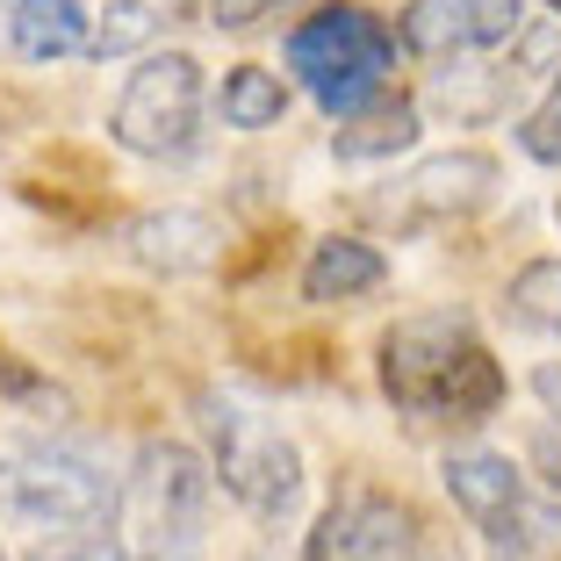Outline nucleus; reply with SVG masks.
Listing matches in <instances>:
<instances>
[{
  "instance_id": "f257e3e1",
  "label": "nucleus",
  "mask_w": 561,
  "mask_h": 561,
  "mask_svg": "<svg viewBox=\"0 0 561 561\" xmlns=\"http://www.w3.org/2000/svg\"><path fill=\"white\" fill-rule=\"evenodd\" d=\"M375 381L397 417L417 425H482L504 403V367L468 310H411L375 339Z\"/></svg>"
},
{
  "instance_id": "f03ea898",
  "label": "nucleus",
  "mask_w": 561,
  "mask_h": 561,
  "mask_svg": "<svg viewBox=\"0 0 561 561\" xmlns=\"http://www.w3.org/2000/svg\"><path fill=\"white\" fill-rule=\"evenodd\" d=\"M0 518L36 540H72V533L116 526L123 482L72 439L50 432H0Z\"/></svg>"
},
{
  "instance_id": "7ed1b4c3",
  "label": "nucleus",
  "mask_w": 561,
  "mask_h": 561,
  "mask_svg": "<svg viewBox=\"0 0 561 561\" xmlns=\"http://www.w3.org/2000/svg\"><path fill=\"white\" fill-rule=\"evenodd\" d=\"M397 50H403L397 22H381L375 8H360V0H331V8H317V15H302L296 30H288L280 58H288L296 87L331 123H346V116H360L367 101L389 94Z\"/></svg>"
},
{
  "instance_id": "20e7f679",
  "label": "nucleus",
  "mask_w": 561,
  "mask_h": 561,
  "mask_svg": "<svg viewBox=\"0 0 561 561\" xmlns=\"http://www.w3.org/2000/svg\"><path fill=\"white\" fill-rule=\"evenodd\" d=\"M195 425H202V446H209L216 490L231 496L238 512L280 526V518L302 504V446L288 439L274 417H260V411H245V403L202 389L195 397Z\"/></svg>"
},
{
  "instance_id": "39448f33",
  "label": "nucleus",
  "mask_w": 561,
  "mask_h": 561,
  "mask_svg": "<svg viewBox=\"0 0 561 561\" xmlns=\"http://www.w3.org/2000/svg\"><path fill=\"white\" fill-rule=\"evenodd\" d=\"M202 116H209V80L187 50H151L145 66L123 80L116 108H108V137L130 159H187L202 145Z\"/></svg>"
},
{
  "instance_id": "423d86ee",
  "label": "nucleus",
  "mask_w": 561,
  "mask_h": 561,
  "mask_svg": "<svg viewBox=\"0 0 561 561\" xmlns=\"http://www.w3.org/2000/svg\"><path fill=\"white\" fill-rule=\"evenodd\" d=\"M496 195H504V159L476 151V145H454V151L417 159L411 173H397L381 195H367V216L403 231V238H417V231H454V224L482 216Z\"/></svg>"
},
{
  "instance_id": "0eeeda50",
  "label": "nucleus",
  "mask_w": 561,
  "mask_h": 561,
  "mask_svg": "<svg viewBox=\"0 0 561 561\" xmlns=\"http://www.w3.org/2000/svg\"><path fill=\"white\" fill-rule=\"evenodd\" d=\"M439 482H446V496H454V512H461L504 561H526L533 547L547 540L554 504H561V496L540 504V496H533V476L512 461V454H496V446H461V454H446Z\"/></svg>"
},
{
  "instance_id": "6e6552de",
  "label": "nucleus",
  "mask_w": 561,
  "mask_h": 561,
  "mask_svg": "<svg viewBox=\"0 0 561 561\" xmlns=\"http://www.w3.org/2000/svg\"><path fill=\"white\" fill-rule=\"evenodd\" d=\"M209 504H216L209 454H195L187 439H145L137 446V461H130L137 540L130 547H202Z\"/></svg>"
},
{
  "instance_id": "1a4fd4ad",
  "label": "nucleus",
  "mask_w": 561,
  "mask_h": 561,
  "mask_svg": "<svg viewBox=\"0 0 561 561\" xmlns=\"http://www.w3.org/2000/svg\"><path fill=\"white\" fill-rule=\"evenodd\" d=\"M417 540V512L403 504L397 490H339L317 512V526L302 533V561H389Z\"/></svg>"
},
{
  "instance_id": "9d476101",
  "label": "nucleus",
  "mask_w": 561,
  "mask_h": 561,
  "mask_svg": "<svg viewBox=\"0 0 561 561\" xmlns=\"http://www.w3.org/2000/svg\"><path fill=\"white\" fill-rule=\"evenodd\" d=\"M526 0H403L397 8V44L411 58H482V50L518 44Z\"/></svg>"
},
{
  "instance_id": "9b49d317",
  "label": "nucleus",
  "mask_w": 561,
  "mask_h": 561,
  "mask_svg": "<svg viewBox=\"0 0 561 561\" xmlns=\"http://www.w3.org/2000/svg\"><path fill=\"white\" fill-rule=\"evenodd\" d=\"M123 252L151 274H209L224 260V224L202 209H145L123 224Z\"/></svg>"
},
{
  "instance_id": "f8f14e48",
  "label": "nucleus",
  "mask_w": 561,
  "mask_h": 561,
  "mask_svg": "<svg viewBox=\"0 0 561 561\" xmlns=\"http://www.w3.org/2000/svg\"><path fill=\"white\" fill-rule=\"evenodd\" d=\"M417 137H425V101L381 94V101H367L360 116L331 123V159L339 165H381V159L417 151Z\"/></svg>"
},
{
  "instance_id": "ddd939ff",
  "label": "nucleus",
  "mask_w": 561,
  "mask_h": 561,
  "mask_svg": "<svg viewBox=\"0 0 561 561\" xmlns=\"http://www.w3.org/2000/svg\"><path fill=\"white\" fill-rule=\"evenodd\" d=\"M8 44L22 66H58L94 44V8L87 0H15L8 8Z\"/></svg>"
},
{
  "instance_id": "4468645a",
  "label": "nucleus",
  "mask_w": 561,
  "mask_h": 561,
  "mask_svg": "<svg viewBox=\"0 0 561 561\" xmlns=\"http://www.w3.org/2000/svg\"><path fill=\"white\" fill-rule=\"evenodd\" d=\"M381 280H389V260H381L367 238H346V231H331L310 245V260H302V302H360L375 296Z\"/></svg>"
},
{
  "instance_id": "2eb2a0df",
  "label": "nucleus",
  "mask_w": 561,
  "mask_h": 561,
  "mask_svg": "<svg viewBox=\"0 0 561 561\" xmlns=\"http://www.w3.org/2000/svg\"><path fill=\"white\" fill-rule=\"evenodd\" d=\"M446 72H432V94H425V116L439 108V116L454 123H490L504 101H512L518 72L512 66H468V58H439Z\"/></svg>"
},
{
  "instance_id": "dca6fc26",
  "label": "nucleus",
  "mask_w": 561,
  "mask_h": 561,
  "mask_svg": "<svg viewBox=\"0 0 561 561\" xmlns=\"http://www.w3.org/2000/svg\"><path fill=\"white\" fill-rule=\"evenodd\" d=\"M216 116H224V130H280L288 123V80L266 66H231L224 72V87H216Z\"/></svg>"
},
{
  "instance_id": "f3484780",
  "label": "nucleus",
  "mask_w": 561,
  "mask_h": 561,
  "mask_svg": "<svg viewBox=\"0 0 561 561\" xmlns=\"http://www.w3.org/2000/svg\"><path fill=\"white\" fill-rule=\"evenodd\" d=\"M504 302H512V317L526 331L561 339V260H526L512 274V288H504Z\"/></svg>"
},
{
  "instance_id": "a211bd4d",
  "label": "nucleus",
  "mask_w": 561,
  "mask_h": 561,
  "mask_svg": "<svg viewBox=\"0 0 561 561\" xmlns=\"http://www.w3.org/2000/svg\"><path fill=\"white\" fill-rule=\"evenodd\" d=\"M159 8H151V0H108V8H101L94 15V44H87V58H101V66H108V58H130V50H145L151 36H159Z\"/></svg>"
},
{
  "instance_id": "6ab92c4d",
  "label": "nucleus",
  "mask_w": 561,
  "mask_h": 561,
  "mask_svg": "<svg viewBox=\"0 0 561 561\" xmlns=\"http://www.w3.org/2000/svg\"><path fill=\"white\" fill-rule=\"evenodd\" d=\"M0 397H8V403H22V411H50V425H66V417H72L66 389H58V381H44L30 360H15L8 346H0Z\"/></svg>"
},
{
  "instance_id": "aec40b11",
  "label": "nucleus",
  "mask_w": 561,
  "mask_h": 561,
  "mask_svg": "<svg viewBox=\"0 0 561 561\" xmlns=\"http://www.w3.org/2000/svg\"><path fill=\"white\" fill-rule=\"evenodd\" d=\"M518 145H526V159L561 165V72L547 80V94L526 108V123H518Z\"/></svg>"
},
{
  "instance_id": "412c9836",
  "label": "nucleus",
  "mask_w": 561,
  "mask_h": 561,
  "mask_svg": "<svg viewBox=\"0 0 561 561\" xmlns=\"http://www.w3.org/2000/svg\"><path fill=\"white\" fill-rule=\"evenodd\" d=\"M36 561H130V533L94 526V533H72V540H44Z\"/></svg>"
},
{
  "instance_id": "4be33fe9",
  "label": "nucleus",
  "mask_w": 561,
  "mask_h": 561,
  "mask_svg": "<svg viewBox=\"0 0 561 561\" xmlns=\"http://www.w3.org/2000/svg\"><path fill=\"white\" fill-rule=\"evenodd\" d=\"M526 476L540 482L547 496H561V417H540L526 432Z\"/></svg>"
},
{
  "instance_id": "5701e85b",
  "label": "nucleus",
  "mask_w": 561,
  "mask_h": 561,
  "mask_svg": "<svg viewBox=\"0 0 561 561\" xmlns=\"http://www.w3.org/2000/svg\"><path fill=\"white\" fill-rule=\"evenodd\" d=\"M302 0H209V22L216 30H260V22H274V15H296Z\"/></svg>"
},
{
  "instance_id": "b1692460",
  "label": "nucleus",
  "mask_w": 561,
  "mask_h": 561,
  "mask_svg": "<svg viewBox=\"0 0 561 561\" xmlns=\"http://www.w3.org/2000/svg\"><path fill=\"white\" fill-rule=\"evenodd\" d=\"M526 389L540 397V411H547V417H561V360H540V367L526 375Z\"/></svg>"
},
{
  "instance_id": "393cba45",
  "label": "nucleus",
  "mask_w": 561,
  "mask_h": 561,
  "mask_svg": "<svg viewBox=\"0 0 561 561\" xmlns=\"http://www.w3.org/2000/svg\"><path fill=\"white\" fill-rule=\"evenodd\" d=\"M389 561H461V554H454V547H446V540H432V533L417 526V540L403 547V554H389Z\"/></svg>"
},
{
  "instance_id": "a878e982",
  "label": "nucleus",
  "mask_w": 561,
  "mask_h": 561,
  "mask_svg": "<svg viewBox=\"0 0 561 561\" xmlns=\"http://www.w3.org/2000/svg\"><path fill=\"white\" fill-rule=\"evenodd\" d=\"M8 8H15V0H0V36H8Z\"/></svg>"
},
{
  "instance_id": "bb28decb",
  "label": "nucleus",
  "mask_w": 561,
  "mask_h": 561,
  "mask_svg": "<svg viewBox=\"0 0 561 561\" xmlns=\"http://www.w3.org/2000/svg\"><path fill=\"white\" fill-rule=\"evenodd\" d=\"M547 15H554V22H561V0H547Z\"/></svg>"
},
{
  "instance_id": "cd10ccee",
  "label": "nucleus",
  "mask_w": 561,
  "mask_h": 561,
  "mask_svg": "<svg viewBox=\"0 0 561 561\" xmlns=\"http://www.w3.org/2000/svg\"><path fill=\"white\" fill-rule=\"evenodd\" d=\"M554 224H561V202H554Z\"/></svg>"
},
{
  "instance_id": "c85d7f7f",
  "label": "nucleus",
  "mask_w": 561,
  "mask_h": 561,
  "mask_svg": "<svg viewBox=\"0 0 561 561\" xmlns=\"http://www.w3.org/2000/svg\"><path fill=\"white\" fill-rule=\"evenodd\" d=\"M0 561H8V547H0Z\"/></svg>"
},
{
  "instance_id": "c756f323",
  "label": "nucleus",
  "mask_w": 561,
  "mask_h": 561,
  "mask_svg": "<svg viewBox=\"0 0 561 561\" xmlns=\"http://www.w3.org/2000/svg\"><path fill=\"white\" fill-rule=\"evenodd\" d=\"M496 561H504V554H496Z\"/></svg>"
}]
</instances>
